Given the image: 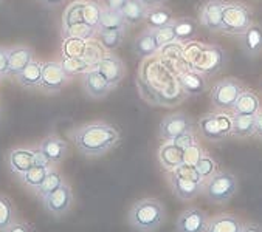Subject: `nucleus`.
<instances>
[{
  "mask_svg": "<svg viewBox=\"0 0 262 232\" xmlns=\"http://www.w3.org/2000/svg\"><path fill=\"white\" fill-rule=\"evenodd\" d=\"M76 150L87 158H98L109 153L121 141L120 132L107 123H89L70 132Z\"/></svg>",
  "mask_w": 262,
  "mask_h": 232,
  "instance_id": "f257e3e1",
  "label": "nucleus"
},
{
  "mask_svg": "<svg viewBox=\"0 0 262 232\" xmlns=\"http://www.w3.org/2000/svg\"><path fill=\"white\" fill-rule=\"evenodd\" d=\"M166 220V209L157 198L134 201L127 212V223L137 232H157Z\"/></svg>",
  "mask_w": 262,
  "mask_h": 232,
  "instance_id": "f03ea898",
  "label": "nucleus"
},
{
  "mask_svg": "<svg viewBox=\"0 0 262 232\" xmlns=\"http://www.w3.org/2000/svg\"><path fill=\"white\" fill-rule=\"evenodd\" d=\"M237 192V178L231 172L217 170L214 175L203 181V195L214 204L228 203Z\"/></svg>",
  "mask_w": 262,
  "mask_h": 232,
  "instance_id": "7ed1b4c3",
  "label": "nucleus"
},
{
  "mask_svg": "<svg viewBox=\"0 0 262 232\" xmlns=\"http://www.w3.org/2000/svg\"><path fill=\"white\" fill-rule=\"evenodd\" d=\"M227 61V53L219 45H199V51L191 59V65L203 76H213L225 68Z\"/></svg>",
  "mask_w": 262,
  "mask_h": 232,
  "instance_id": "20e7f679",
  "label": "nucleus"
},
{
  "mask_svg": "<svg viewBox=\"0 0 262 232\" xmlns=\"http://www.w3.org/2000/svg\"><path fill=\"white\" fill-rule=\"evenodd\" d=\"M251 24V10L247 5L239 2H227L219 33H224L227 36H242Z\"/></svg>",
  "mask_w": 262,
  "mask_h": 232,
  "instance_id": "39448f33",
  "label": "nucleus"
},
{
  "mask_svg": "<svg viewBox=\"0 0 262 232\" xmlns=\"http://www.w3.org/2000/svg\"><path fill=\"white\" fill-rule=\"evenodd\" d=\"M197 126L205 140L217 143L231 135L233 121H231V116L228 114L206 113L199 120Z\"/></svg>",
  "mask_w": 262,
  "mask_h": 232,
  "instance_id": "423d86ee",
  "label": "nucleus"
},
{
  "mask_svg": "<svg viewBox=\"0 0 262 232\" xmlns=\"http://www.w3.org/2000/svg\"><path fill=\"white\" fill-rule=\"evenodd\" d=\"M245 91L241 81L234 78H227L216 82L211 88V104L222 111L233 110L237 98Z\"/></svg>",
  "mask_w": 262,
  "mask_h": 232,
  "instance_id": "0eeeda50",
  "label": "nucleus"
},
{
  "mask_svg": "<svg viewBox=\"0 0 262 232\" xmlns=\"http://www.w3.org/2000/svg\"><path fill=\"white\" fill-rule=\"evenodd\" d=\"M188 130H194L192 118L183 111H177V113L166 114L162 120L160 127H159V136L163 141H172L176 136Z\"/></svg>",
  "mask_w": 262,
  "mask_h": 232,
  "instance_id": "6e6552de",
  "label": "nucleus"
},
{
  "mask_svg": "<svg viewBox=\"0 0 262 232\" xmlns=\"http://www.w3.org/2000/svg\"><path fill=\"white\" fill-rule=\"evenodd\" d=\"M69 79L70 76L66 73L61 62H43L39 88H42L45 93H59Z\"/></svg>",
  "mask_w": 262,
  "mask_h": 232,
  "instance_id": "1a4fd4ad",
  "label": "nucleus"
},
{
  "mask_svg": "<svg viewBox=\"0 0 262 232\" xmlns=\"http://www.w3.org/2000/svg\"><path fill=\"white\" fill-rule=\"evenodd\" d=\"M43 207L47 209L48 214H51L53 217H62L66 215L73 204V192L72 188L64 183L59 189H56L53 194H50L48 197H45L42 200Z\"/></svg>",
  "mask_w": 262,
  "mask_h": 232,
  "instance_id": "9d476101",
  "label": "nucleus"
},
{
  "mask_svg": "<svg viewBox=\"0 0 262 232\" xmlns=\"http://www.w3.org/2000/svg\"><path fill=\"white\" fill-rule=\"evenodd\" d=\"M209 217L205 211L199 207H188L185 209L177 221H176V230L177 232H206Z\"/></svg>",
  "mask_w": 262,
  "mask_h": 232,
  "instance_id": "9b49d317",
  "label": "nucleus"
},
{
  "mask_svg": "<svg viewBox=\"0 0 262 232\" xmlns=\"http://www.w3.org/2000/svg\"><path fill=\"white\" fill-rule=\"evenodd\" d=\"M225 4L224 0H206L199 13L200 25L211 33H219Z\"/></svg>",
  "mask_w": 262,
  "mask_h": 232,
  "instance_id": "f8f14e48",
  "label": "nucleus"
},
{
  "mask_svg": "<svg viewBox=\"0 0 262 232\" xmlns=\"http://www.w3.org/2000/svg\"><path fill=\"white\" fill-rule=\"evenodd\" d=\"M95 70H98L102 78L106 79L114 88L123 81L124 75H126V65L124 62L120 59L118 56L109 53L102 57V59L95 65Z\"/></svg>",
  "mask_w": 262,
  "mask_h": 232,
  "instance_id": "ddd939ff",
  "label": "nucleus"
},
{
  "mask_svg": "<svg viewBox=\"0 0 262 232\" xmlns=\"http://www.w3.org/2000/svg\"><path fill=\"white\" fill-rule=\"evenodd\" d=\"M82 88L92 99H104L114 90V87L95 68H90L82 75Z\"/></svg>",
  "mask_w": 262,
  "mask_h": 232,
  "instance_id": "4468645a",
  "label": "nucleus"
},
{
  "mask_svg": "<svg viewBox=\"0 0 262 232\" xmlns=\"http://www.w3.org/2000/svg\"><path fill=\"white\" fill-rule=\"evenodd\" d=\"M169 184H171L172 194L179 200H183V201H189L203 192V183L179 177L174 172H169Z\"/></svg>",
  "mask_w": 262,
  "mask_h": 232,
  "instance_id": "2eb2a0df",
  "label": "nucleus"
},
{
  "mask_svg": "<svg viewBox=\"0 0 262 232\" xmlns=\"http://www.w3.org/2000/svg\"><path fill=\"white\" fill-rule=\"evenodd\" d=\"M31 61H34V51L27 45H16L8 50V76L16 78Z\"/></svg>",
  "mask_w": 262,
  "mask_h": 232,
  "instance_id": "dca6fc26",
  "label": "nucleus"
},
{
  "mask_svg": "<svg viewBox=\"0 0 262 232\" xmlns=\"http://www.w3.org/2000/svg\"><path fill=\"white\" fill-rule=\"evenodd\" d=\"M39 149L43 152V155L50 159L51 164H59L66 159L69 155V144L62 138L56 135H50L42 140L39 144Z\"/></svg>",
  "mask_w": 262,
  "mask_h": 232,
  "instance_id": "f3484780",
  "label": "nucleus"
},
{
  "mask_svg": "<svg viewBox=\"0 0 262 232\" xmlns=\"http://www.w3.org/2000/svg\"><path fill=\"white\" fill-rule=\"evenodd\" d=\"M179 87L185 96H200L208 90V82L202 73L191 70L179 76Z\"/></svg>",
  "mask_w": 262,
  "mask_h": 232,
  "instance_id": "a211bd4d",
  "label": "nucleus"
},
{
  "mask_svg": "<svg viewBox=\"0 0 262 232\" xmlns=\"http://www.w3.org/2000/svg\"><path fill=\"white\" fill-rule=\"evenodd\" d=\"M157 156H159L160 166L168 172H174L179 166L183 164V150L172 141H165V144L159 149Z\"/></svg>",
  "mask_w": 262,
  "mask_h": 232,
  "instance_id": "6ab92c4d",
  "label": "nucleus"
},
{
  "mask_svg": "<svg viewBox=\"0 0 262 232\" xmlns=\"http://www.w3.org/2000/svg\"><path fill=\"white\" fill-rule=\"evenodd\" d=\"M8 166L14 175L20 177L34 166L33 149H13L8 153Z\"/></svg>",
  "mask_w": 262,
  "mask_h": 232,
  "instance_id": "aec40b11",
  "label": "nucleus"
},
{
  "mask_svg": "<svg viewBox=\"0 0 262 232\" xmlns=\"http://www.w3.org/2000/svg\"><path fill=\"white\" fill-rule=\"evenodd\" d=\"M242 224L244 223L236 215L224 212L209 218L206 232H241Z\"/></svg>",
  "mask_w": 262,
  "mask_h": 232,
  "instance_id": "412c9836",
  "label": "nucleus"
},
{
  "mask_svg": "<svg viewBox=\"0 0 262 232\" xmlns=\"http://www.w3.org/2000/svg\"><path fill=\"white\" fill-rule=\"evenodd\" d=\"M159 50H160V47L157 45V40H155L150 28H146L143 33H140L132 43V51L138 57H149V56L155 54Z\"/></svg>",
  "mask_w": 262,
  "mask_h": 232,
  "instance_id": "4be33fe9",
  "label": "nucleus"
},
{
  "mask_svg": "<svg viewBox=\"0 0 262 232\" xmlns=\"http://www.w3.org/2000/svg\"><path fill=\"white\" fill-rule=\"evenodd\" d=\"M244 51L254 57L262 53V27L259 24H251L250 28L241 36Z\"/></svg>",
  "mask_w": 262,
  "mask_h": 232,
  "instance_id": "5701e85b",
  "label": "nucleus"
},
{
  "mask_svg": "<svg viewBox=\"0 0 262 232\" xmlns=\"http://www.w3.org/2000/svg\"><path fill=\"white\" fill-rule=\"evenodd\" d=\"M231 135L236 138H248L256 130V114H233Z\"/></svg>",
  "mask_w": 262,
  "mask_h": 232,
  "instance_id": "b1692460",
  "label": "nucleus"
},
{
  "mask_svg": "<svg viewBox=\"0 0 262 232\" xmlns=\"http://www.w3.org/2000/svg\"><path fill=\"white\" fill-rule=\"evenodd\" d=\"M121 16L129 27H137L144 22L147 16V8L140 2V0H127L126 7L121 10Z\"/></svg>",
  "mask_w": 262,
  "mask_h": 232,
  "instance_id": "393cba45",
  "label": "nucleus"
},
{
  "mask_svg": "<svg viewBox=\"0 0 262 232\" xmlns=\"http://www.w3.org/2000/svg\"><path fill=\"white\" fill-rule=\"evenodd\" d=\"M42 78V64L37 61H31L17 76V82L25 88H36L40 85Z\"/></svg>",
  "mask_w": 262,
  "mask_h": 232,
  "instance_id": "a878e982",
  "label": "nucleus"
},
{
  "mask_svg": "<svg viewBox=\"0 0 262 232\" xmlns=\"http://www.w3.org/2000/svg\"><path fill=\"white\" fill-rule=\"evenodd\" d=\"M259 110H260L259 98L253 91H247V90L237 98L233 107L234 114H256Z\"/></svg>",
  "mask_w": 262,
  "mask_h": 232,
  "instance_id": "bb28decb",
  "label": "nucleus"
},
{
  "mask_svg": "<svg viewBox=\"0 0 262 232\" xmlns=\"http://www.w3.org/2000/svg\"><path fill=\"white\" fill-rule=\"evenodd\" d=\"M64 183H66V181H64V177L61 175V173H59L56 169L50 167V169H48V173H47V177H45V180H43V183H42L40 188L36 191V195H37L40 200H43V198L48 197L50 194H53L56 189H59Z\"/></svg>",
  "mask_w": 262,
  "mask_h": 232,
  "instance_id": "cd10ccee",
  "label": "nucleus"
},
{
  "mask_svg": "<svg viewBox=\"0 0 262 232\" xmlns=\"http://www.w3.org/2000/svg\"><path fill=\"white\" fill-rule=\"evenodd\" d=\"M96 36L99 39V43L104 47V50H117L121 47L126 37V30H96Z\"/></svg>",
  "mask_w": 262,
  "mask_h": 232,
  "instance_id": "c85d7f7f",
  "label": "nucleus"
},
{
  "mask_svg": "<svg viewBox=\"0 0 262 232\" xmlns=\"http://www.w3.org/2000/svg\"><path fill=\"white\" fill-rule=\"evenodd\" d=\"M174 31H176V39L179 42H189L195 37L197 34V24L191 17H180L172 22Z\"/></svg>",
  "mask_w": 262,
  "mask_h": 232,
  "instance_id": "c756f323",
  "label": "nucleus"
},
{
  "mask_svg": "<svg viewBox=\"0 0 262 232\" xmlns=\"http://www.w3.org/2000/svg\"><path fill=\"white\" fill-rule=\"evenodd\" d=\"M121 28L127 30V25H126L121 13L112 11L107 7H102V13H101L98 30H121Z\"/></svg>",
  "mask_w": 262,
  "mask_h": 232,
  "instance_id": "7c9ffc66",
  "label": "nucleus"
},
{
  "mask_svg": "<svg viewBox=\"0 0 262 232\" xmlns=\"http://www.w3.org/2000/svg\"><path fill=\"white\" fill-rule=\"evenodd\" d=\"M144 22H146L147 28H160V27L172 24L174 19H172V14L169 10L163 8V7H157V8L147 10V16H146Z\"/></svg>",
  "mask_w": 262,
  "mask_h": 232,
  "instance_id": "2f4dec72",
  "label": "nucleus"
},
{
  "mask_svg": "<svg viewBox=\"0 0 262 232\" xmlns=\"http://www.w3.org/2000/svg\"><path fill=\"white\" fill-rule=\"evenodd\" d=\"M48 169H50V167L33 166L30 170H27V172L24 173V175H20L19 178H20V181H22L27 188H30V189H33V191H37V189L40 188V184L43 183L45 177H47Z\"/></svg>",
  "mask_w": 262,
  "mask_h": 232,
  "instance_id": "473e14b6",
  "label": "nucleus"
},
{
  "mask_svg": "<svg viewBox=\"0 0 262 232\" xmlns=\"http://www.w3.org/2000/svg\"><path fill=\"white\" fill-rule=\"evenodd\" d=\"M16 221V207L7 195L0 194V232H4Z\"/></svg>",
  "mask_w": 262,
  "mask_h": 232,
  "instance_id": "72a5a7b5",
  "label": "nucleus"
},
{
  "mask_svg": "<svg viewBox=\"0 0 262 232\" xmlns=\"http://www.w3.org/2000/svg\"><path fill=\"white\" fill-rule=\"evenodd\" d=\"M84 2L85 0H76V2L70 4L64 13V17H62V30L72 27V25H76V24H81L84 22V16H82V10H84Z\"/></svg>",
  "mask_w": 262,
  "mask_h": 232,
  "instance_id": "f704fd0d",
  "label": "nucleus"
},
{
  "mask_svg": "<svg viewBox=\"0 0 262 232\" xmlns=\"http://www.w3.org/2000/svg\"><path fill=\"white\" fill-rule=\"evenodd\" d=\"M87 48V40L76 37H66L62 43V57H84Z\"/></svg>",
  "mask_w": 262,
  "mask_h": 232,
  "instance_id": "c9c22d12",
  "label": "nucleus"
},
{
  "mask_svg": "<svg viewBox=\"0 0 262 232\" xmlns=\"http://www.w3.org/2000/svg\"><path fill=\"white\" fill-rule=\"evenodd\" d=\"M62 36H64V39L66 37H76V39L89 40V39L96 36V28L90 27L85 22H81V24H76V25H72L66 30H62Z\"/></svg>",
  "mask_w": 262,
  "mask_h": 232,
  "instance_id": "e433bc0d",
  "label": "nucleus"
},
{
  "mask_svg": "<svg viewBox=\"0 0 262 232\" xmlns=\"http://www.w3.org/2000/svg\"><path fill=\"white\" fill-rule=\"evenodd\" d=\"M101 13H102V5L95 2V0H87V2H84V10H82L84 22L89 24L90 27L96 28V30L99 25Z\"/></svg>",
  "mask_w": 262,
  "mask_h": 232,
  "instance_id": "4c0bfd02",
  "label": "nucleus"
},
{
  "mask_svg": "<svg viewBox=\"0 0 262 232\" xmlns=\"http://www.w3.org/2000/svg\"><path fill=\"white\" fill-rule=\"evenodd\" d=\"M61 64L70 78L75 75H84L85 72L90 70V65L87 64L84 57H79V59H76V57H64V61Z\"/></svg>",
  "mask_w": 262,
  "mask_h": 232,
  "instance_id": "58836bf2",
  "label": "nucleus"
},
{
  "mask_svg": "<svg viewBox=\"0 0 262 232\" xmlns=\"http://www.w3.org/2000/svg\"><path fill=\"white\" fill-rule=\"evenodd\" d=\"M152 33H154V37L157 40V45L160 48L165 47V45H169L172 42H176V31H174V25L169 24V25H165V27H160V28H150Z\"/></svg>",
  "mask_w": 262,
  "mask_h": 232,
  "instance_id": "ea45409f",
  "label": "nucleus"
},
{
  "mask_svg": "<svg viewBox=\"0 0 262 232\" xmlns=\"http://www.w3.org/2000/svg\"><path fill=\"white\" fill-rule=\"evenodd\" d=\"M195 169H197V172L200 173V177L203 180H206V178H209L211 175H214V173L219 170L217 169V163L214 161L213 156H209L208 153H203V156L195 164Z\"/></svg>",
  "mask_w": 262,
  "mask_h": 232,
  "instance_id": "a19ab883",
  "label": "nucleus"
},
{
  "mask_svg": "<svg viewBox=\"0 0 262 232\" xmlns=\"http://www.w3.org/2000/svg\"><path fill=\"white\" fill-rule=\"evenodd\" d=\"M106 56L104 50L99 47V43L96 42H89L87 40V48H85V54H84V59L87 61V64L90 65V68H95V65Z\"/></svg>",
  "mask_w": 262,
  "mask_h": 232,
  "instance_id": "79ce46f5",
  "label": "nucleus"
},
{
  "mask_svg": "<svg viewBox=\"0 0 262 232\" xmlns=\"http://www.w3.org/2000/svg\"><path fill=\"white\" fill-rule=\"evenodd\" d=\"M203 153H205V150H203L197 143L192 144V146H189L188 149L183 150V164H186V166H194V167H195V164H197L199 159L203 156Z\"/></svg>",
  "mask_w": 262,
  "mask_h": 232,
  "instance_id": "37998d69",
  "label": "nucleus"
},
{
  "mask_svg": "<svg viewBox=\"0 0 262 232\" xmlns=\"http://www.w3.org/2000/svg\"><path fill=\"white\" fill-rule=\"evenodd\" d=\"M172 143H174L177 147H180L182 150H185V149H188L189 146L195 144L197 141H195L194 132H192V130H188V132H183L182 135L176 136V138L172 140Z\"/></svg>",
  "mask_w": 262,
  "mask_h": 232,
  "instance_id": "c03bdc74",
  "label": "nucleus"
},
{
  "mask_svg": "<svg viewBox=\"0 0 262 232\" xmlns=\"http://www.w3.org/2000/svg\"><path fill=\"white\" fill-rule=\"evenodd\" d=\"M8 50L5 47H0V78L8 76Z\"/></svg>",
  "mask_w": 262,
  "mask_h": 232,
  "instance_id": "a18cd8bd",
  "label": "nucleus"
},
{
  "mask_svg": "<svg viewBox=\"0 0 262 232\" xmlns=\"http://www.w3.org/2000/svg\"><path fill=\"white\" fill-rule=\"evenodd\" d=\"M33 155H34V166H40V167H50L51 166L50 159L43 155V152L39 147L33 149Z\"/></svg>",
  "mask_w": 262,
  "mask_h": 232,
  "instance_id": "49530a36",
  "label": "nucleus"
},
{
  "mask_svg": "<svg viewBox=\"0 0 262 232\" xmlns=\"http://www.w3.org/2000/svg\"><path fill=\"white\" fill-rule=\"evenodd\" d=\"M4 232H33L31 226L25 221H14L10 227H7Z\"/></svg>",
  "mask_w": 262,
  "mask_h": 232,
  "instance_id": "de8ad7c7",
  "label": "nucleus"
},
{
  "mask_svg": "<svg viewBox=\"0 0 262 232\" xmlns=\"http://www.w3.org/2000/svg\"><path fill=\"white\" fill-rule=\"evenodd\" d=\"M126 4H127V0H104V7H107L109 10L118 11V13H121Z\"/></svg>",
  "mask_w": 262,
  "mask_h": 232,
  "instance_id": "09e8293b",
  "label": "nucleus"
},
{
  "mask_svg": "<svg viewBox=\"0 0 262 232\" xmlns=\"http://www.w3.org/2000/svg\"><path fill=\"white\" fill-rule=\"evenodd\" d=\"M241 232H262V224H259V223H244Z\"/></svg>",
  "mask_w": 262,
  "mask_h": 232,
  "instance_id": "8fccbe9b",
  "label": "nucleus"
},
{
  "mask_svg": "<svg viewBox=\"0 0 262 232\" xmlns=\"http://www.w3.org/2000/svg\"><path fill=\"white\" fill-rule=\"evenodd\" d=\"M140 2L147 10H152V8H157V7H163V4L166 2V0H140Z\"/></svg>",
  "mask_w": 262,
  "mask_h": 232,
  "instance_id": "3c124183",
  "label": "nucleus"
},
{
  "mask_svg": "<svg viewBox=\"0 0 262 232\" xmlns=\"http://www.w3.org/2000/svg\"><path fill=\"white\" fill-rule=\"evenodd\" d=\"M254 135L262 140V110H259L256 113V130H254Z\"/></svg>",
  "mask_w": 262,
  "mask_h": 232,
  "instance_id": "603ef678",
  "label": "nucleus"
},
{
  "mask_svg": "<svg viewBox=\"0 0 262 232\" xmlns=\"http://www.w3.org/2000/svg\"><path fill=\"white\" fill-rule=\"evenodd\" d=\"M39 2H40L42 5L48 7V8H56V7L62 5V4L66 2V0H39Z\"/></svg>",
  "mask_w": 262,
  "mask_h": 232,
  "instance_id": "864d4df0",
  "label": "nucleus"
}]
</instances>
